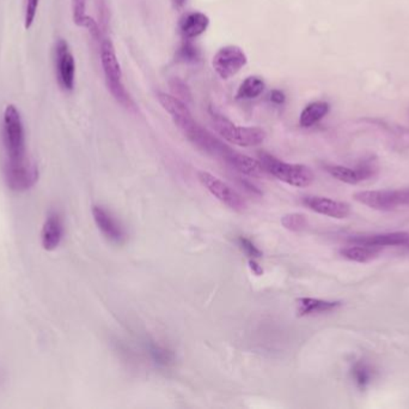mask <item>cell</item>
I'll return each mask as SVG.
<instances>
[{
    "instance_id": "cell-23",
    "label": "cell",
    "mask_w": 409,
    "mask_h": 409,
    "mask_svg": "<svg viewBox=\"0 0 409 409\" xmlns=\"http://www.w3.org/2000/svg\"><path fill=\"white\" fill-rule=\"evenodd\" d=\"M352 377L360 389H365L371 383L374 371H372L371 366L367 365L366 363L358 361L353 365Z\"/></svg>"
},
{
    "instance_id": "cell-16",
    "label": "cell",
    "mask_w": 409,
    "mask_h": 409,
    "mask_svg": "<svg viewBox=\"0 0 409 409\" xmlns=\"http://www.w3.org/2000/svg\"><path fill=\"white\" fill-rule=\"evenodd\" d=\"M341 256L348 261L357 263L371 262L372 259L377 258L381 253V247L366 246V245H357L344 247L340 251Z\"/></svg>"
},
{
    "instance_id": "cell-27",
    "label": "cell",
    "mask_w": 409,
    "mask_h": 409,
    "mask_svg": "<svg viewBox=\"0 0 409 409\" xmlns=\"http://www.w3.org/2000/svg\"><path fill=\"white\" fill-rule=\"evenodd\" d=\"M400 204L409 205V190H398Z\"/></svg>"
},
{
    "instance_id": "cell-3",
    "label": "cell",
    "mask_w": 409,
    "mask_h": 409,
    "mask_svg": "<svg viewBox=\"0 0 409 409\" xmlns=\"http://www.w3.org/2000/svg\"><path fill=\"white\" fill-rule=\"evenodd\" d=\"M101 64L103 67L107 87L115 100L125 107L132 106V99L123 83V71L119 59L115 52V47L111 40L106 39L101 43Z\"/></svg>"
},
{
    "instance_id": "cell-7",
    "label": "cell",
    "mask_w": 409,
    "mask_h": 409,
    "mask_svg": "<svg viewBox=\"0 0 409 409\" xmlns=\"http://www.w3.org/2000/svg\"><path fill=\"white\" fill-rule=\"evenodd\" d=\"M200 182L210 191L214 197L228 205L229 208L236 212H243L247 208V203L242 197L241 195L233 190L231 186L220 180L219 178L214 177L207 172H199L198 173Z\"/></svg>"
},
{
    "instance_id": "cell-19",
    "label": "cell",
    "mask_w": 409,
    "mask_h": 409,
    "mask_svg": "<svg viewBox=\"0 0 409 409\" xmlns=\"http://www.w3.org/2000/svg\"><path fill=\"white\" fill-rule=\"evenodd\" d=\"M157 99L159 101V104L163 106V109L172 116V120L180 119V118L191 114L187 106L177 97L159 92Z\"/></svg>"
},
{
    "instance_id": "cell-14",
    "label": "cell",
    "mask_w": 409,
    "mask_h": 409,
    "mask_svg": "<svg viewBox=\"0 0 409 409\" xmlns=\"http://www.w3.org/2000/svg\"><path fill=\"white\" fill-rule=\"evenodd\" d=\"M342 305L341 301L322 300L314 298H301L297 300V312L299 316H311L320 313L332 312Z\"/></svg>"
},
{
    "instance_id": "cell-29",
    "label": "cell",
    "mask_w": 409,
    "mask_h": 409,
    "mask_svg": "<svg viewBox=\"0 0 409 409\" xmlns=\"http://www.w3.org/2000/svg\"><path fill=\"white\" fill-rule=\"evenodd\" d=\"M249 264H250V269H252V273H254L255 275H257V276H260V275L264 273L262 268H261V266H259V264H257V263L255 262L254 259H250Z\"/></svg>"
},
{
    "instance_id": "cell-30",
    "label": "cell",
    "mask_w": 409,
    "mask_h": 409,
    "mask_svg": "<svg viewBox=\"0 0 409 409\" xmlns=\"http://www.w3.org/2000/svg\"><path fill=\"white\" fill-rule=\"evenodd\" d=\"M408 246H409V243H408Z\"/></svg>"
},
{
    "instance_id": "cell-28",
    "label": "cell",
    "mask_w": 409,
    "mask_h": 409,
    "mask_svg": "<svg viewBox=\"0 0 409 409\" xmlns=\"http://www.w3.org/2000/svg\"><path fill=\"white\" fill-rule=\"evenodd\" d=\"M271 99L273 102L280 104H283L284 101H285V95H284L281 92H279V90H274V92L271 94Z\"/></svg>"
},
{
    "instance_id": "cell-24",
    "label": "cell",
    "mask_w": 409,
    "mask_h": 409,
    "mask_svg": "<svg viewBox=\"0 0 409 409\" xmlns=\"http://www.w3.org/2000/svg\"><path fill=\"white\" fill-rule=\"evenodd\" d=\"M281 224L288 231L301 232V231L308 227V219L303 214L292 212V214H287L281 219Z\"/></svg>"
},
{
    "instance_id": "cell-21",
    "label": "cell",
    "mask_w": 409,
    "mask_h": 409,
    "mask_svg": "<svg viewBox=\"0 0 409 409\" xmlns=\"http://www.w3.org/2000/svg\"><path fill=\"white\" fill-rule=\"evenodd\" d=\"M147 351H149L150 356L152 359L153 363L156 364L158 367H169L172 365L175 356L172 351H169L168 348L159 346L155 342H149L147 344Z\"/></svg>"
},
{
    "instance_id": "cell-5",
    "label": "cell",
    "mask_w": 409,
    "mask_h": 409,
    "mask_svg": "<svg viewBox=\"0 0 409 409\" xmlns=\"http://www.w3.org/2000/svg\"><path fill=\"white\" fill-rule=\"evenodd\" d=\"M54 59L57 83L64 92H72L76 83V62L65 40L59 39L55 43Z\"/></svg>"
},
{
    "instance_id": "cell-1",
    "label": "cell",
    "mask_w": 409,
    "mask_h": 409,
    "mask_svg": "<svg viewBox=\"0 0 409 409\" xmlns=\"http://www.w3.org/2000/svg\"><path fill=\"white\" fill-rule=\"evenodd\" d=\"M1 143L6 184L12 191H27L38 182V170L28 155L23 120L15 104H8L5 109Z\"/></svg>"
},
{
    "instance_id": "cell-2",
    "label": "cell",
    "mask_w": 409,
    "mask_h": 409,
    "mask_svg": "<svg viewBox=\"0 0 409 409\" xmlns=\"http://www.w3.org/2000/svg\"><path fill=\"white\" fill-rule=\"evenodd\" d=\"M260 163L267 173L288 185L308 187L314 182V172L306 165L284 163L266 153H260Z\"/></svg>"
},
{
    "instance_id": "cell-13",
    "label": "cell",
    "mask_w": 409,
    "mask_h": 409,
    "mask_svg": "<svg viewBox=\"0 0 409 409\" xmlns=\"http://www.w3.org/2000/svg\"><path fill=\"white\" fill-rule=\"evenodd\" d=\"M225 163H229L230 166L235 170L241 172L242 174L249 175V177H260L266 172L260 161L254 160L247 155L237 153L233 149L230 153L229 156L226 158Z\"/></svg>"
},
{
    "instance_id": "cell-18",
    "label": "cell",
    "mask_w": 409,
    "mask_h": 409,
    "mask_svg": "<svg viewBox=\"0 0 409 409\" xmlns=\"http://www.w3.org/2000/svg\"><path fill=\"white\" fill-rule=\"evenodd\" d=\"M329 111V104L323 101H316L313 104H308L306 109H303L299 118V124L303 128H310L320 120L323 119Z\"/></svg>"
},
{
    "instance_id": "cell-22",
    "label": "cell",
    "mask_w": 409,
    "mask_h": 409,
    "mask_svg": "<svg viewBox=\"0 0 409 409\" xmlns=\"http://www.w3.org/2000/svg\"><path fill=\"white\" fill-rule=\"evenodd\" d=\"M327 172L332 177L337 179L339 182H346V184H349V185H356L358 182H363L358 170H352V168H348V167L328 166L327 167Z\"/></svg>"
},
{
    "instance_id": "cell-4",
    "label": "cell",
    "mask_w": 409,
    "mask_h": 409,
    "mask_svg": "<svg viewBox=\"0 0 409 409\" xmlns=\"http://www.w3.org/2000/svg\"><path fill=\"white\" fill-rule=\"evenodd\" d=\"M212 119L215 131L230 143L240 147H257L259 144L264 143L266 139V132L262 129L240 126L230 121L225 116L217 114H213Z\"/></svg>"
},
{
    "instance_id": "cell-9",
    "label": "cell",
    "mask_w": 409,
    "mask_h": 409,
    "mask_svg": "<svg viewBox=\"0 0 409 409\" xmlns=\"http://www.w3.org/2000/svg\"><path fill=\"white\" fill-rule=\"evenodd\" d=\"M353 198L362 204L366 205L369 208L375 210H382V212H389L394 210L400 204V197H398V190L396 191H359L354 193Z\"/></svg>"
},
{
    "instance_id": "cell-11",
    "label": "cell",
    "mask_w": 409,
    "mask_h": 409,
    "mask_svg": "<svg viewBox=\"0 0 409 409\" xmlns=\"http://www.w3.org/2000/svg\"><path fill=\"white\" fill-rule=\"evenodd\" d=\"M349 241L357 245H366V246H398V245H408V232L382 233V234H372V236H359L349 238Z\"/></svg>"
},
{
    "instance_id": "cell-10",
    "label": "cell",
    "mask_w": 409,
    "mask_h": 409,
    "mask_svg": "<svg viewBox=\"0 0 409 409\" xmlns=\"http://www.w3.org/2000/svg\"><path fill=\"white\" fill-rule=\"evenodd\" d=\"M92 215H94V220H95L97 227L107 239L111 240L113 243H123V239H125L123 227L106 209L96 205L92 208Z\"/></svg>"
},
{
    "instance_id": "cell-25",
    "label": "cell",
    "mask_w": 409,
    "mask_h": 409,
    "mask_svg": "<svg viewBox=\"0 0 409 409\" xmlns=\"http://www.w3.org/2000/svg\"><path fill=\"white\" fill-rule=\"evenodd\" d=\"M38 3L40 0H27L26 3V12H24V28L30 29L34 23L35 17L38 13Z\"/></svg>"
},
{
    "instance_id": "cell-8",
    "label": "cell",
    "mask_w": 409,
    "mask_h": 409,
    "mask_svg": "<svg viewBox=\"0 0 409 409\" xmlns=\"http://www.w3.org/2000/svg\"><path fill=\"white\" fill-rule=\"evenodd\" d=\"M303 204L313 212L337 220L346 219L351 214V205L346 202L335 201L322 196H306L303 200Z\"/></svg>"
},
{
    "instance_id": "cell-26",
    "label": "cell",
    "mask_w": 409,
    "mask_h": 409,
    "mask_svg": "<svg viewBox=\"0 0 409 409\" xmlns=\"http://www.w3.org/2000/svg\"><path fill=\"white\" fill-rule=\"evenodd\" d=\"M238 243H240L242 250L245 252V255L249 256L250 258H260L262 256V252L255 246V244L252 243V240L247 239V238H240Z\"/></svg>"
},
{
    "instance_id": "cell-12",
    "label": "cell",
    "mask_w": 409,
    "mask_h": 409,
    "mask_svg": "<svg viewBox=\"0 0 409 409\" xmlns=\"http://www.w3.org/2000/svg\"><path fill=\"white\" fill-rule=\"evenodd\" d=\"M64 236V224L62 217L57 212H50L45 224H43V233H41V243L47 251H52L57 249L62 243Z\"/></svg>"
},
{
    "instance_id": "cell-17",
    "label": "cell",
    "mask_w": 409,
    "mask_h": 409,
    "mask_svg": "<svg viewBox=\"0 0 409 409\" xmlns=\"http://www.w3.org/2000/svg\"><path fill=\"white\" fill-rule=\"evenodd\" d=\"M73 21L77 26L86 28L91 33L94 39L100 38V28L94 18L86 15V0H72Z\"/></svg>"
},
{
    "instance_id": "cell-20",
    "label": "cell",
    "mask_w": 409,
    "mask_h": 409,
    "mask_svg": "<svg viewBox=\"0 0 409 409\" xmlns=\"http://www.w3.org/2000/svg\"><path fill=\"white\" fill-rule=\"evenodd\" d=\"M264 80L257 76H250L238 88L237 97L245 99V100H252V99L260 97L261 94L264 93Z\"/></svg>"
},
{
    "instance_id": "cell-15",
    "label": "cell",
    "mask_w": 409,
    "mask_h": 409,
    "mask_svg": "<svg viewBox=\"0 0 409 409\" xmlns=\"http://www.w3.org/2000/svg\"><path fill=\"white\" fill-rule=\"evenodd\" d=\"M208 26H210V18L205 13L191 12V13H188L181 22V31L186 38L193 39L203 34Z\"/></svg>"
},
{
    "instance_id": "cell-6",
    "label": "cell",
    "mask_w": 409,
    "mask_h": 409,
    "mask_svg": "<svg viewBox=\"0 0 409 409\" xmlns=\"http://www.w3.org/2000/svg\"><path fill=\"white\" fill-rule=\"evenodd\" d=\"M248 58L245 55V50L241 47L230 46L223 47L215 53L213 57V69L219 77L223 80H229L235 75H237L241 69L247 65Z\"/></svg>"
}]
</instances>
